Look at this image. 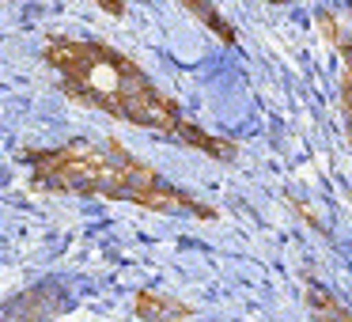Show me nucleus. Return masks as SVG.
<instances>
[{"label":"nucleus","instance_id":"obj_1","mask_svg":"<svg viewBox=\"0 0 352 322\" xmlns=\"http://www.w3.org/2000/svg\"><path fill=\"white\" fill-rule=\"evenodd\" d=\"M46 61L61 80V92L76 99L80 107L102 110V114L129 122L137 129H152L163 137L178 140L186 148H197L216 160H231L235 144L205 133L190 114H182L170 95H163L152 84L144 69L122 50L107 46L99 39H50L46 42Z\"/></svg>","mask_w":352,"mask_h":322},{"label":"nucleus","instance_id":"obj_2","mask_svg":"<svg viewBox=\"0 0 352 322\" xmlns=\"http://www.w3.org/2000/svg\"><path fill=\"white\" fill-rule=\"evenodd\" d=\"M19 160L31 167L34 190L133 201V205L155 208V213H190L201 216V220L216 216L193 193L170 186L155 167H148L133 152H125L118 140H69V144L57 148L19 152Z\"/></svg>","mask_w":352,"mask_h":322},{"label":"nucleus","instance_id":"obj_3","mask_svg":"<svg viewBox=\"0 0 352 322\" xmlns=\"http://www.w3.org/2000/svg\"><path fill=\"white\" fill-rule=\"evenodd\" d=\"M303 292H307V307H311L314 322H352V311L333 296V292L322 288L318 281H307Z\"/></svg>","mask_w":352,"mask_h":322},{"label":"nucleus","instance_id":"obj_4","mask_svg":"<svg viewBox=\"0 0 352 322\" xmlns=\"http://www.w3.org/2000/svg\"><path fill=\"white\" fill-rule=\"evenodd\" d=\"M137 314L148 322H175V319H190V307L182 299H170V296H160V292H140L137 296Z\"/></svg>","mask_w":352,"mask_h":322},{"label":"nucleus","instance_id":"obj_5","mask_svg":"<svg viewBox=\"0 0 352 322\" xmlns=\"http://www.w3.org/2000/svg\"><path fill=\"white\" fill-rule=\"evenodd\" d=\"M178 4H182L186 12H193V16H197L201 23H205V27H208V31H212L220 42L235 46V31H231V23L220 16V8H216L212 0H178Z\"/></svg>","mask_w":352,"mask_h":322},{"label":"nucleus","instance_id":"obj_6","mask_svg":"<svg viewBox=\"0 0 352 322\" xmlns=\"http://www.w3.org/2000/svg\"><path fill=\"white\" fill-rule=\"evenodd\" d=\"M333 42H337V50H341V65H344V72H341V107H344V125H349V137H352V42H344L337 31H333Z\"/></svg>","mask_w":352,"mask_h":322},{"label":"nucleus","instance_id":"obj_7","mask_svg":"<svg viewBox=\"0 0 352 322\" xmlns=\"http://www.w3.org/2000/svg\"><path fill=\"white\" fill-rule=\"evenodd\" d=\"M99 4H102V8H110V12H118V16L125 12V4H122V0H99Z\"/></svg>","mask_w":352,"mask_h":322},{"label":"nucleus","instance_id":"obj_8","mask_svg":"<svg viewBox=\"0 0 352 322\" xmlns=\"http://www.w3.org/2000/svg\"><path fill=\"white\" fill-rule=\"evenodd\" d=\"M273 4H288V0H273Z\"/></svg>","mask_w":352,"mask_h":322}]
</instances>
